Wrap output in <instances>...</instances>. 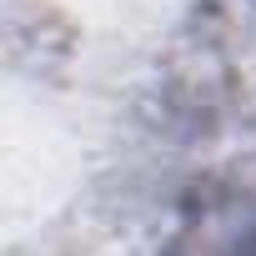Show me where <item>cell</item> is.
<instances>
[{"label":"cell","mask_w":256,"mask_h":256,"mask_svg":"<svg viewBox=\"0 0 256 256\" xmlns=\"http://www.w3.org/2000/svg\"><path fill=\"white\" fill-rule=\"evenodd\" d=\"M241 256H256V231L246 236V246H241Z\"/></svg>","instance_id":"1"}]
</instances>
